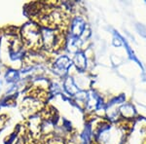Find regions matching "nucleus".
<instances>
[{
  "label": "nucleus",
  "mask_w": 146,
  "mask_h": 144,
  "mask_svg": "<svg viewBox=\"0 0 146 144\" xmlns=\"http://www.w3.org/2000/svg\"><path fill=\"white\" fill-rule=\"evenodd\" d=\"M74 62H75V64H76V67L78 68L79 70L83 71L85 68H86V65H87L86 56H84L83 53H78L76 55V56H75Z\"/></svg>",
  "instance_id": "4"
},
{
  "label": "nucleus",
  "mask_w": 146,
  "mask_h": 144,
  "mask_svg": "<svg viewBox=\"0 0 146 144\" xmlns=\"http://www.w3.org/2000/svg\"><path fill=\"white\" fill-rule=\"evenodd\" d=\"M0 86H1V82H0Z\"/></svg>",
  "instance_id": "7"
},
{
  "label": "nucleus",
  "mask_w": 146,
  "mask_h": 144,
  "mask_svg": "<svg viewBox=\"0 0 146 144\" xmlns=\"http://www.w3.org/2000/svg\"><path fill=\"white\" fill-rule=\"evenodd\" d=\"M6 81L9 83H15L20 78V73L17 70H8L5 75Z\"/></svg>",
  "instance_id": "6"
},
{
  "label": "nucleus",
  "mask_w": 146,
  "mask_h": 144,
  "mask_svg": "<svg viewBox=\"0 0 146 144\" xmlns=\"http://www.w3.org/2000/svg\"><path fill=\"white\" fill-rule=\"evenodd\" d=\"M23 35L25 41L27 44L34 46V45H38L40 41H42L41 38V32H40L39 27L36 25H27L23 30Z\"/></svg>",
  "instance_id": "1"
},
{
  "label": "nucleus",
  "mask_w": 146,
  "mask_h": 144,
  "mask_svg": "<svg viewBox=\"0 0 146 144\" xmlns=\"http://www.w3.org/2000/svg\"><path fill=\"white\" fill-rule=\"evenodd\" d=\"M71 66V60L66 56H62L58 58L54 63V70L56 73L62 75L67 72L68 68Z\"/></svg>",
  "instance_id": "2"
},
{
  "label": "nucleus",
  "mask_w": 146,
  "mask_h": 144,
  "mask_svg": "<svg viewBox=\"0 0 146 144\" xmlns=\"http://www.w3.org/2000/svg\"><path fill=\"white\" fill-rule=\"evenodd\" d=\"M64 89H65V91H66L68 94H71V96H74L75 94L79 92V90L75 86L72 78H67V80L64 82Z\"/></svg>",
  "instance_id": "5"
},
{
  "label": "nucleus",
  "mask_w": 146,
  "mask_h": 144,
  "mask_svg": "<svg viewBox=\"0 0 146 144\" xmlns=\"http://www.w3.org/2000/svg\"><path fill=\"white\" fill-rule=\"evenodd\" d=\"M85 28H86V23L82 18H75L71 23V34L74 38H78L83 34Z\"/></svg>",
  "instance_id": "3"
}]
</instances>
